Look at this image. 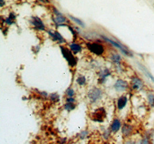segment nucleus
Segmentation results:
<instances>
[{"instance_id": "3", "label": "nucleus", "mask_w": 154, "mask_h": 144, "mask_svg": "<svg viewBox=\"0 0 154 144\" xmlns=\"http://www.w3.org/2000/svg\"><path fill=\"white\" fill-rule=\"evenodd\" d=\"M102 37L105 41H106L108 42V43H111V44L113 45L114 47H116L118 48V49H120L121 50V51L124 54V55L128 56H132V53H131V52L130 51H129V49L125 47V46H123L122 44H121L120 43H118V42L114 41L113 40H111L110 39V38H108L106 36H102Z\"/></svg>"}, {"instance_id": "4", "label": "nucleus", "mask_w": 154, "mask_h": 144, "mask_svg": "<svg viewBox=\"0 0 154 144\" xmlns=\"http://www.w3.org/2000/svg\"><path fill=\"white\" fill-rule=\"evenodd\" d=\"M102 95V91L101 90L96 87L91 90L88 94V97L92 103L95 102L99 100V99L101 98Z\"/></svg>"}, {"instance_id": "15", "label": "nucleus", "mask_w": 154, "mask_h": 144, "mask_svg": "<svg viewBox=\"0 0 154 144\" xmlns=\"http://www.w3.org/2000/svg\"><path fill=\"white\" fill-rule=\"evenodd\" d=\"M65 21L66 18L63 16L61 14L57 15L55 19V22L56 24H61L62 23H65Z\"/></svg>"}, {"instance_id": "18", "label": "nucleus", "mask_w": 154, "mask_h": 144, "mask_svg": "<svg viewBox=\"0 0 154 144\" xmlns=\"http://www.w3.org/2000/svg\"><path fill=\"white\" fill-rule=\"evenodd\" d=\"M75 105L71 102H68L66 104H65L64 108L65 109L68 111H72L75 109Z\"/></svg>"}, {"instance_id": "28", "label": "nucleus", "mask_w": 154, "mask_h": 144, "mask_svg": "<svg viewBox=\"0 0 154 144\" xmlns=\"http://www.w3.org/2000/svg\"><path fill=\"white\" fill-rule=\"evenodd\" d=\"M40 1H42V2H44V3H48L49 2V0H40Z\"/></svg>"}, {"instance_id": "1", "label": "nucleus", "mask_w": 154, "mask_h": 144, "mask_svg": "<svg viewBox=\"0 0 154 144\" xmlns=\"http://www.w3.org/2000/svg\"><path fill=\"white\" fill-rule=\"evenodd\" d=\"M60 48L61 49L63 56L64 57L66 60L68 62L69 65H71V67H74L77 64V60L74 58L71 51L64 47H61Z\"/></svg>"}, {"instance_id": "2", "label": "nucleus", "mask_w": 154, "mask_h": 144, "mask_svg": "<svg viewBox=\"0 0 154 144\" xmlns=\"http://www.w3.org/2000/svg\"><path fill=\"white\" fill-rule=\"evenodd\" d=\"M106 117V113L103 107L99 108L92 114V120L98 122H103Z\"/></svg>"}, {"instance_id": "11", "label": "nucleus", "mask_w": 154, "mask_h": 144, "mask_svg": "<svg viewBox=\"0 0 154 144\" xmlns=\"http://www.w3.org/2000/svg\"><path fill=\"white\" fill-rule=\"evenodd\" d=\"M121 127V122L118 119H114L113 121L112 125H111V130L114 133L118 131L120 129Z\"/></svg>"}, {"instance_id": "21", "label": "nucleus", "mask_w": 154, "mask_h": 144, "mask_svg": "<svg viewBox=\"0 0 154 144\" xmlns=\"http://www.w3.org/2000/svg\"><path fill=\"white\" fill-rule=\"evenodd\" d=\"M50 99L51 100H52L53 101H59V95L56 94V93H53V94H51L50 95Z\"/></svg>"}, {"instance_id": "10", "label": "nucleus", "mask_w": 154, "mask_h": 144, "mask_svg": "<svg viewBox=\"0 0 154 144\" xmlns=\"http://www.w3.org/2000/svg\"><path fill=\"white\" fill-rule=\"evenodd\" d=\"M127 98L125 96H122V97H120L119 98L118 101L117 106L119 110H122L123 107H125L126 103H127Z\"/></svg>"}, {"instance_id": "20", "label": "nucleus", "mask_w": 154, "mask_h": 144, "mask_svg": "<svg viewBox=\"0 0 154 144\" xmlns=\"http://www.w3.org/2000/svg\"><path fill=\"white\" fill-rule=\"evenodd\" d=\"M86 81V77H84V76H83L78 77V78L77 79V80H76L77 83L79 85H83L84 84H85Z\"/></svg>"}, {"instance_id": "7", "label": "nucleus", "mask_w": 154, "mask_h": 144, "mask_svg": "<svg viewBox=\"0 0 154 144\" xmlns=\"http://www.w3.org/2000/svg\"><path fill=\"white\" fill-rule=\"evenodd\" d=\"M31 24L35 26V28L41 31H44L45 29V26L42 21L38 17H33L32 18Z\"/></svg>"}, {"instance_id": "22", "label": "nucleus", "mask_w": 154, "mask_h": 144, "mask_svg": "<svg viewBox=\"0 0 154 144\" xmlns=\"http://www.w3.org/2000/svg\"><path fill=\"white\" fill-rule=\"evenodd\" d=\"M66 94L68 95V96L70 97H73L74 94V91L73 89L71 88H68L67 90H66Z\"/></svg>"}, {"instance_id": "12", "label": "nucleus", "mask_w": 154, "mask_h": 144, "mask_svg": "<svg viewBox=\"0 0 154 144\" xmlns=\"http://www.w3.org/2000/svg\"><path fill=\"white\" fill-rule=\"evenodd\" d=\"M132 127L131 126L127 125L123 126L122 129V133L123 135H125V136H128V135H129L132 133Z\"/></svg>"}, {"instance_id": "17", "label": "nucleus", "mask_w": 154, "mask_h": 144, "mask_svg": "<svg viewBox=\"0 0 154 144\" xmlns=\"http://www.w3.org/2000/svg\"><path fill=\"white\" fill-rule=\"evenodd\" d=\"M69 17H70L71 19L73 20V21H74L76 24H77L78 25H80L82 27L85 26V25H84V23L81 20L78 19H77V18H76L73 16H69Z\"/></svg>"}, {"instance_id": "24", "label": "nucleus", "mask_w": 154, "mask_h": 144, "mask_svg": "<svg viewBox=\"0 0 154 144\" xmlns=\"http://www.w3.org/2000/svg\"><path fill=\"white\" fill-rule=\"evenodd\" d=\"M148 101L150 103L154 106V96L153 95H150L148 96Z\"/></svg>"}, {"instance_id": "14", "label": "nucleus", "mask_w": 154, "mask_h": 144, "mask_svg": "<svg viewBox=\"0 0 154 144\" xmlns=\"http://www.w3.org/2000/svg\"><path fill=\"white\" fill-rule=\"evenodd\" d=\"M110 75V73L108 70H105L102 73V74L100 75V77H99V80H101V83H102L105 81V79L106 77L109 76Z\"/></svg>"}, {"instance_id": "27", "label": "nucleus", "mask_w": 154, "mask_h": 144, "mask_svg": "<svg viewBox=\"0 0 154 144\" xmlns=\"http://www.w3.org/2000/svg\"><path fill=\"white\" fill-rule=\"evenodd\" d=\"M0 4H1V7H2L3 5H5V2H4L3 0H1V1H0Z\"/></svg>"}, {"instance_id": "6", "label": "nucleus", "mask_w": 154, "mask_h": 144, "mask_svg": "<svg viewBox=\"0 0 154 144\" xmlns=\"http://www.w3.org/2000/svg\"><path fill=\"white\" fill-rule=\"evenodd\" d=\"M114 87L118 91H123L126 90L128 87V83L121 79L118 80L115 85H114Z\"/></svg>"}, {"instance_id": "13", "label": "nucleus", "mask_w": 154, "mask_h": 144, "mask_svg": "<svg viewBox=\"0 0 154 144\" xmlns=\"http://www.w3.org/2000/svg\"><path fill=\"white\" fill-rule=\"evenodd\" d=\"M70 48L71 50L74 52V53H77L81 51V47L78 44L73 43L70 45Z\"/></svg>"}, {"instance_id": "19", "label": "nucleus", "mask_w": 154, "mask_h": 144, "mask_svg": "<svg viewBox=\"0 0 154 144\" xmlns=\"http://www.w3.org/2000/svg\"><path fill=\"white\" fill-rule=\"evenodd\" d=\"M111 60L114 62L116 63H119L121 62V57L120 55H118V54H115V55H113L111 58Z\"/></svg>"}, {"instance_id": "23", "label": "nucleus", "mask_w": 154, "mask_h": 144, "mask_svg": "<svg viewBox=\"0 0 154 144\" xmlns=\"http://www.w3.org/2000/svg\"><path fill=\"white\" fill-rule=\"evenodd\" d=\"M143 71H144V72L145 73H146V75H147L149 77V78H150L152 80V82H154V77H153V76L152 75V74H151L150 72H148V71L147 70H146V68H144L143 69Z\"/></svg>"}, {"instance_id": "9", "label": "nucleus", "mask_w": 154, "mask_h": 144, "mask_svg": "<svg viewBox=\"0 0 154 144\" xmlns=\"http://www.w3.org/2000/svg\"><path fill=\"white\" fill-rule=\"evenodd\" d=\"M48 34H49L50 36L52 37L53 40L54 41H58L59 43H64L65 40L64 39V38L62 37V36L60 35L58 32H54V33L51 32L50 31L48 32Z\"/></svg>"}, {"instance_id": "26", "label": "nucleus", "mask_w": 154, "mask_h": 144, "mask_svg": "<svg viewBox=\"0 0 154 144\" xmlns=\"http://www.w3.org/2000/svg\"><path fill=\"white\" fill-rule=\"evenodd\" d=\"M74 101H75L74 99V98H72V97L69 98H68V99H66V102H71V103H73Z\"/></svg>"}, {"instance_id": "16", "label": "nucleus", "mask_w": 154, "mask_h": 144, "mask_svg": "<svg viewBox=\"0 0 154 144\" xmlns=\"http://www.w3.org/2000/svg\"><path fill=\"white\" fill-rule=\"evenodd\" d=\"M15 19H16V16H15V15L13 13H11L9 15V17L5 20V23L8 25H11L14 23L13 21Z\"/></svg>"}, {"instance_id": "8", "label": "nucleus", "mask_w": 154, "mask_h": 144, "mask_svg": "<svg viewBox=\"0 0 154 144\" xmlns=\"http://www.w3.org/2000/svg\"><path fill=\"white\" fill-rule=\"evenodd\" d=\"M132 82L133 84V88L135 90H140L143 88L144 86L143 82L141 80L137 77H134L132 78Z\"/></svg>"}, {"instance_id": "5", "label": "nucleus", "mask_w": 154, "mask_h": 144, "mask_svg": "<svg viewBox=\"0 0 154 144\" xmlns=\"http://www.w3.org/2000/svg\"><path fill=\"white\" fill-rule=\"evenodd\" d=\"M87 46L91 52L96 55H101L104 52V48L102 45L97 43L87 44Z\"/></svg>"}, {"instance_id": "25", "label": "nucleus", "mask_w": 154, "mask_h": 144, "mask_svg": "<svg viewBox=\"0 0 154 144\" xmlns=\"http://www.w3.org/2000/svg\"><path fill=\"white\" fill-rule=\"evenodd\" d=\"M88 134V132L87 131H83V132H82V133H81V134H80V137H81V139H84V138H85L86 136H87V135Z\"/></svg>"}]
</instances>
